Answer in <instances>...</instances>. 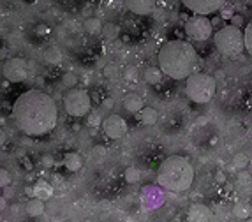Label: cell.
Returning a JSON list of instances; mask_svg holds the SVG:
<instances>
[{"label":"cell","mask_w":252,"mask_h":222,"mask_svg":"<svg viewBox=\"0 0 252 222\" xmlns=\"http://www.w3.org/2000/svg\"><path fill=\"white\" fill-rule=\"evenodd\" d=\"M58 110L53 97L41 90H27L13 104V120L23 134L44 136L57 126Z\"/></svg>","instance_id":"1"},{"label":"cell","mask_w":252,"mask_h":222,"mask_svg":"<svg viewBox=\"0 0 252 222\" xmlns=\"http://www.w3.org/2000/svg\"><path fill=\"white\" fill-rule=\"evenodd\" d=\"M157 62L166 76L187 81L192 74H196L194 71L198 67V53L190 43L176 39L162 44L157 55Z\"/></svg>","instance_id":"2"},{"label":"cell","mask_w":252,"mask_h":222,"mask_svg":"<svg viewBox=\"0 0 252 222\" xmlns=\"http://www.w3.org/2000/svg\"><path fill=\"white\" fill-rule=\"evenodd\" d=\"M157 184L170 192H184L194 184V168L182 155H170L160 162Z\"/></svg>","instance_id":"3"},{"label":"cell","mask_w":252,"mask_h":222,"mask_svg":"<svg viewBox=\"0 0 252 222\" xmlns=\"http://www.w3.org/2000/svg\"><path fill=\"white\" fill-rule=\"evenodd\" d=\"M213 43L219 53L224 57H238L245 49V35L240 29L226 25L222 29H219L213 35Z\"/></svg>","instance_id":"4"},{"label":"cell","mask_w":252,"mask_h":222,"mask_svg":"<svg viewBox=\"0 0 252 222\" xmlns=\"http://www.w3.org/2000/svg\"><path fill=\"white\" fill-rule=\"evenodd\" d=\"M217 88V79L206 73H196L185 81V94L196 104H206L212 101Z\"/></svg>","instance_id":"5"},{"label":"cell","mask_w":252,"mask_h":222,"mask_svg":"<svg viewBox=\"0 0 252 222\" xmlns=\"http://www.w3.org/2000/svg\"><path fill=\"white\" fill-rule=\"evenodd\" d=\"M63 108L67 111L69 115L74 116V118H81V116H87L92 110V101H90V95H88L87 90H81V88H73L69 90L65 95H63Z\"/></svg>","instance_id":"6"},{"label":"cell","mask_w":252,"mask_h":222,"mask_svg":"<svg viewBox=\"0 0 252 222\" xmlns=\"http://www.w3.org/2000/svg\"><path fill=\"white\" fill-rule=\"evenodd\" d=\"M184 29H185V34L189 35L192 41H199V43L210 39L213 34L212 19H208L206 16H190V18L185 21Z\"/></svg>","instance_id":"7"},{"label":"cell","mask_w":252,"mask_h":222,"mask_svg":"<svg viewBox=\"0 0 252 222\" xmlns=\"http://www.w3.org/2000/svg\"><path fill=\"white\" fill-rule=\"evenodd\" d=\"M2 73H4V78L7 81L21 83L29 78V63L19 57L7 58L2 65Z\"/></svg>","instance_id":"8"},{"label":"cell","mask_w":252,"mask_h":222,"mask_svg":"<svg viewBox=\"0 0 252 222\" xmlns=\"http://www.w3.org/2000/svg\"><path fill=\"white\" fill-rule=\"evenodd\" d=\"M184 5L196 16H208L226 7L224 0H185Z\"/></svg>","instance_id":"9"},{"label":"cell","mask_w":252,"mask_h":222,"mask_svg":"<svg viewBox=\"0 0 252 222\" xmlns=\"http://www.w3.org/2000/svg\"><path fill=\"white\" fill-rule=\"evenodd\" d=\"M102 130H104V134L108 138H111V140H120L124 136L127 134V122L122 118L120 115H110L104 118L102 122Z\"/></svg>","instance_id":"10"},{"label":"cell","mask_w":252,"mask_h":222,"mask_svg":"<svg viewBox=\"0 0 252 222\" xmlns=\"http://www.w3.org/2000/svg\"><path fill=\"white\" fill-rule=\"evenodd\" d=\"M187 215H189L190 222H210V219H212V210H210L206 205L194 203L190 205Z\"/></svg>","instance_id":"11"},{"label":"cell","mask_w":252,"mask_h":222,"mask_svg":"<svg viewBox=\"0 0 252 222\" xmlns=\"http://www.w3.org/2000/svg\"><path fill=\"white\" fill-rule=\"evenodd\" d=\"M126 7L138 16H146L154 11L155 4L154 2H150V0H127Z\"/></svg>","instance_id":"12"},{"label":"cell","mask_w":252,"mask_h":222,"mask_svg":"<svg viewBox=\"0 0 252 222\" xmlns=\"http://www.w3.org/2000/svg\"><path fill=\"white\" fill-rule=\"evenodd\" d=\"M122 104H124V108H126L129 113H132V115H136V113H141V111L146 108L145 102H143V99H141V97L138 95V94H134V92L126 94V97H124Z\"/></svg>","instance_id":"13"},{"label":"cell","mask_w":252,"mask_h":222,"mask_svg":"<svg viewBox=\"0 0 252 222\" xmlns=\"http://www.w3.org/2000/svg\"><path fill=\"white\" fill-rule=\"evenodd\" d=\"M32 192H34L35 199H41V201H46L53 196V185L48 184L46 180H39L37 184L32 187Z\"/></svg>","instance_id":"14"},{"label":"cell","mask_w":252,"mask_h":222,"mask_svg":"<svg viewBox=\"0 0 252 222\" xmlns=\"http://www.w3.org/2000/svg\"><path fill=\"white\" fill-rule=\"evenodd\" d=\"M63 166H65L69 171H73V173L79 171L83 166L81 155L76 154V152H69V154H65V157H63Z\"/></svg>","instance_id":"15"},{"label":"cell","mask_w":252,"mask_h":222,"mask_svg":"<svg viewBox=\"0 0 252 222\" xmlns=\"http://www.w3.org/2000/svg\"><path fill=\"white\" fill-rule=\"evenodd\" d=\"M27 213H29L30 217H41L44 213V201H41V199H35V198H32L27 203Z\"/></svg>","instance_id":"16"},{"label":"cell","mask_w":252,"mask_h":222,"mask_svg":"<svg viewBox=\"0 0 252 222\" xmlns=\"http://www.w3.org/2000/svg\"><path fill=\"white\" fill-rule=\"evenodd\" d=\"M85 30H87L88 34L90 35H99V34H102V29H104V25H102V21L99 18H87L85 19Z\"/></svg>","instance_id":"17"},{"label":"cell","mask_w":252,"mask_h":222,"mask_svg":"<svg viewBox=\"0 0 252 222\" xmlns=\"http://www.w3.org/2000/svg\"><path fill=\"white\" fill-rule=\"evenodd\" d=\"M162 74L164 73L159 67H148L145 71V74H143V78H145V81L148 85H159L162 81Z\"/></svg>","instance_id":"18"},{"label":"cell","mask_w":252,"mask_h":222,"mask_svg":"<svg viewBox=\"0 0 252 222\" xmlns=\"http://www.w3.org/2000/svg\"><path fill=\"white\" fill-rule=\"evenodd\" d=\"M140 118H141V122H143L145 126H154L155 122L159 120V113H157L154 108L146 106L145 110L140 113Z\"/></svg>","instance_id":"19"},{"label":"cell","mask_w":252,"mask_h":222,"mask_svg":"<svg viewBox=\"0 0 252 222\" xmlns=\"http://www.w3.org/2000/svg\"><path fill=\"white\" fill-rule=\"evenodd\" d=\"M118 35H120V29H118L115 23L104 25V29H102V37L106 39V41H115Z\"/></svg>","instance_id":"20"},{"label":"cell","mask_w":252,"mask_h":222,"mask_svg":"<svg viewBox=\"0 0 252 222\" xmlns=\"http://www.w3.org/2000/svg\"><path fill=\"white\" fill-rule=\"evenodd\" d=\"M44 58H46V62L49 63H60L62 62V53H60V49L57 48H49L44 51Z\"/></svg>","instance_id":"21"},{"label":"cell","mask_w":252,"mask_h":222,"mask_svg":"<svg viewBox=\"0 0 252 222\" xmlns=\"http://www.w3.org/2000/svg\"><path fill=\"white\" fill-rule=\"evenodd\" d=\"M124 176H126V180L129 182V184H136V182H140L141 173H140V169H138V168L131 166V168H127V169H126V173H124Z\"/></svg>","instance_id":"22"},{"label":"cell","mask_w":252,"mask_h":222,"mask_svg":"<svg viewBox=\"0 0 252 222\" xmlns=\"http://www.w3.org/2000/svg\"><path fill=\"white\" fill-rule=\"evenodd\" d=\"M233 215H235V219H240V221L247 219L249 217V206L243 203H238L236 206L233 208Z\"/></svg>","instance_id":"23"},{"label":"cell","mask_w":252,"mask_h":222,"mask_svg":"<svg viewBox=\"0 0 252 222\" xmlns=\"http://www.w3.org/2000/svg\"><path fill=\"white\" fill-rule=\"evenodd\" d=\"M62 85L63 87H67V88H71L73 90L74 87L78 85V76L74 73H63V76H62Z\"/></svg>","instance_id":"24"},{"label":"cell","mask_w":252,"mask_h":222,"mask_svg":"<svg viewBox=\"0 0 252 222\" xmlns=\"http://www.w3.org/2000/svg\"><path fill=\"white\" fill-rule=\"evenodd\" d=\"M243 35H245V49H247V53L252 58V19L247 23V27H245Z\"/></svg>","instance_id":"25"},{"label":"cell","mask_w":252,"mask_h":222,"mask_svg":"<svg viewBox=\"0 0 252 222\" xmlns=\"http://www.w3.org/2000/svg\"><path fill=\"white\" fill-rule=\"evenodd\" d=\"M247 164H249V159L245 154H236L233 157V166L236 169H240V171H243V169L247 168Z\"/></svg>","instance_id":"26"},{"label":"cell","mask_w":252,"mask_h":222,"mask_svg":"<svg viewBox=\"0 0 252 222\" xmlns=\"http://www.w3.org/2000/svg\"><path fill=\"white\" fill-rule=\"evenodd\" d=\"M102 122H104V118H101V115L97 113V111H92L90 115H88V126L90 127H97V126H102Z\"/></svg>","instance_id":"27"},{"label":"cell","mask_w":252,"mask_h":222,"mask_svg":"<svg viewBox=\"0 0 252 222\" xmlns=\"http://www.w3.org/2000/svg\"><path fill=\"white\" fill-rule=\"evenodd\" d=\"M124 78H126L127 81H136V79H138V69L127 67L126 71H124Z\"/></svg>","instance_id":"28"},{"label":"cell","mask_w":252,"mask_h":222,"mask_svg":"<svg viewBox=\"0 0 252 222\" xmlns=\"http://www.w3.org/2000/svg\"><path fill=\"white\" fill-rule=\"evenodd\" d=\"M9 184H11V174H9V171L2 169V171H0V187L5 189Z\"/></svg>","instance_id":"29"},{"label":"cell","mask_w":252,"mask_h":222,"mask_svg":"<svg viewBox=\"0 0 252 222\" xmlns=\"http://www.w3.org/2000/svg\"><path fill=\"white\" fill-rule=\"evenodd\" d=\"M243 23H245V18H243L242 15H235L231 19V25L233 27H236V29H240V27H243Z\"/></svg>","instance_id":"30"},{"label":"cell","mask_w":252,"mask_h":222,"mask_svg":"<svg viewBox=\"0 0 252 222\" xmlns=\"http://www.w3.org/2000/svg\"><path fill=\"white\" fill-rule=\"evenodd\" d=\"M233 16H235V11H233V7H224V9L220 11V18H222V19H229V21H231Z\"/></svg>","instance_id":"31"},{"label":"cell","mask_w":252,"mask_h":222,"mask_svg":"<svg viewBox=\"0 0 252 222\" xmlns=\"http://www.w3.org/2000/svg\"><path fill=\"white\" fill-rule=\"evenodd\" d=\"M104 74H106V78H111V79H113V78H116V74H118V73H116L115 65H106V69H104Z\"/></svg>","instance_id":"32"},{"label":"cell","mask_w":252,"mask_h":222,"mask_svg":"<svg viewBox=\"0 0 252 222\" xmlns=\"http://www.w3.org/2000/svg\"><path fill=\"white\" fill-rule=\"evenodd\" d=\"M35 32L43 35V34H48V29H46L44 25H37V27H35Z\"/></svg>","instance_id":"33"},{"label":"cell","mask_w":252,"mask_h":222,"mask_svg":"<svg viewBox=\"0 0 252 222\" xmlns=\"http://www.w3.org/2000/svg\"><path fill=\"white\" fill-rule=\"evenodd\" d=\"M43 164L46 166V168H49V166H53V159H51V157H43Z\"/></svg>","instance_id":"34"},{"label":"cell","mask_w":252,"mask_h":222,"mask_svg":"<svg viewBox=\"0 0 252 222\" xmlns=\"http://www.w3.org/2000/svg\"><path fill=\"white\" fill-rule=\"evenodd\" d=\"M104 108H108V110H111V108H113V99H111V97L104 99Z\"/></svg>","instance_id":"35"},{"label":"cell","mask_w":252,"mask_h":222,"mask_svg":"<svg viewBox=\"0 0 252 222\" xmlns=\"http://www.w3.org/2000/svg\"><path fill=\"white\" fill-rule=\"evenodd\" d=\"M215 78H219V79H222V78H224V71H217V74H215Z\"/></svg>","instance_id":"36"},{"label":"cell","mask_w":252,"mask_h":222,"mask_svg":"<svg viewBox=\"0 0 252 222\" xmlns=\"http://www.w3.org/2000/svg\"><path fill=\"white\" fill-rule=\"evenodd\" d=\"M251 106H252V97H251Z\"/></svg>","instance_id":"37"},{"label":"cell","mask_w":252,"mask_h":222,"mask_svg":"<svg viewBox=\"0 0 252 222\" xmlns=\"http://www.w3.org/2000/svg\"><path fill=\"white\" fill-rule=\"evenodd\" d=\"M251 5H252V2H251Z\"/></svg>","instance_id":"38"}]
</instances>
